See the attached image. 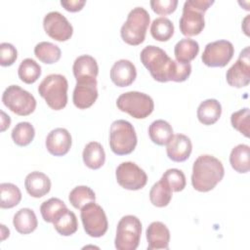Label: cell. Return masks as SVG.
Listing matches in <instances>:
<instances>
[{
	"instance_id": "1",
	"label": "cell",
	"mask_w": 250,
	"mask_h": 250,
	"mask_svg": "<svg viewBox=\"0 0 250 250\" xmlns=\"http://www.w3.org/2000/svg\"><path fill=\"white\" fill-rule=\"evenodd\" d=\"M140 59L151 77L158 82H184L191 73L190 63H184L172 60L167 53L154 45L145 47Z\"/></svg>"
},
{
	"instance_id": "2",
	"label": "cell",
	"mask_w": 250,
	"mask_h": 250,
	"mask_svg": "<svg viewBox=\"0 0 250 250\" xmlns=\"http://www.w3.org/2000/svg\"><path fill=\"white\" fill-rule=\"evenodd\" d=\"M225 169L221 160L213 155L198 156L192 166L191 185L200 192L212 190L224 178Z\"/></svg>"
},
{
	"instance_id": "3",
	"label": "cell",
	"mask_w": 250,
	"mask_h": 250,
	"mask_svg": "<svg viewBox=\"0 0 250 250\" xmlns=\"http://www.w3.org/2000/svg\"><path fill=\"white\" fill-rule=\"evenodd\" d=\"M68 82L62 74L47 75L38 86L39 95L48 106L54 110H61L67 104Z\"/></svg>"
},
{
	"instance_id": "4",
	"label": "cell",
	"mask_w": 250,
	"mask_h": 250,
	"mask_svg": "<svg viewBox=\"0 0 250 250\" xmlns=\"http://www.w3.org/2000/svg\"><path fill=\"white\" fill-rule=\"evenodd\" d=\"M149 21V14L145 8L136 7L132 9L127 16L126 21L121 26V38L129 45H140L146 39Z\"/></svg>"
},
{
	"instance_id": "5",
	"label": "cell",
	"mask_w": 250,
	"mask_h": 250,
	"mask_svg": "<svg viewBox=\"0 0 250 250\" xmlns=\"http://www.w3.org/2000/svg\"><path fill=\"white\" fill-rule=\"evenodd\" d=\"M138 143L137 134L133 125L123 119L111 123L109 130V146L117 155L130 154L136 148Z\"/></svg>"
},
{
	"instance_id": "6",
	"label": "cell",
	"mask_w": 250,
	"mask_h": 250,
	"mask_svg": "<svg viewBox=\"0 0 250 250\" xmlns=\"http://www.w3.org/2000/svg\"><path fill=\"white\" fill-rule=\"evenodd\" d=\"M119 110L128 113L136 119H144L150 115L154 109V103L147 94L130 91L121 94L116 101Z\"/></svg>"
},
{
	"instance_id": "7",
	"label": "cell",
	"mask_w": 250,
	"mask_h": 250,
	"mask_svg": "<svg viewBox=\"0 0 250 250\" xmlns=\"http://www.w3.org/2000/svg\"><path fill=\"white\" fill-rule=\"evenodd\" d=\"M142 223L134 215H126L117 224L114 245L117 250H136L140 244Z\"/></svg>"
},
{
	"instance_id": "8",
	"label": "cell",
	"mask_w": 250,
	"mask_h": 250,
	"mask_svg": "<svg viewBox=\"0 0 250 250\" xmlns=\"http://www.w3.org/2000/svg\"><path fill=\"white\" fill-rule=\"evenodd\" d=\"M2 102L8 109L20 116L29 115L36 108L33 95L19 85L8 86L2 94Z\"/></svg>"
},
{
	"instance_id": "9",
	"label": "cell",
	"mask_w": 250,
	"mask_h": 250,
	"mask_svg": "<svg viewBox=\"0 0 250 250\" xmlns=\"http://www.w3.org/2000/svg\"><path fill=\"white\" fill-rule=\"evenodd\" d=\"M84 230L91 237H101L105 234L108 222L104 209L95 201L84 205L80 213Z\"/></svg>"
},
{
	"instance_id": "10",
	"label": "cell",
	"mask_w": 250,
	"mask_h": 250,
	"mask_svg": "<svg viewBox=\"0 0 250 250\" xmlns=\"http://www.w3.org/2000/svg\"><path fill=\"white\" fill-rule=\"evenodd\" d=\"M234 54V47L228 40H217L205 46L201 56L202 62L210 67L226 66Z\"/></svg>"
},
{
	"instance_id": "11",
	"label": "cell",
	"mask_w": 250,
	"mask_h": 250,
	"mask_svg": "<svg viewBox=\"0 0 250 250\" xmlns=\"http://www.w3.org/2000/svg\"><path fill=\"white\" fill-rule=\"evenodd\" d=\"M115 177L118 185L128 190H139L147 182L146 172L131 161L120 163L116 168Z\"/></svg>"
},
{
	"instance_id": "12",
	"label": "cell",
	"mask_w": 250,
	"mask_h": 250,
	"mask_svg": "<svg viewBox=\"0 0 250 250\" xmlns=\"http://www.w3.org/2000/svg\"><path fill=\"white\" fill-rule=\"evenodd\" d=\"M226 79L229 86L235 88H243L249 84L250 52L248 46L240 52L237 61L228 69Z\"/></svg>"
},
{
	"instance_id": "13",
	"label": "cell",
	"mask_w": 250,
	"mask_h": 250,
	"mask_svg": "<svg viewBox=\"0 0 250 250\" xmlns=\"http://www.w3.org/2000/svg\"><path fill=\"white\" fill-rule=\"evenodd\" d=\"M45 32L56 41H67L73 33V27L67 19L60 12L48 13L43 20Z\"/></svg>"
},
{
	"instance_id": "14",
	"label": "cell",
	"mask_w": 250,
	"mask_h": 250,
	"mask_svg": "<svg viewBox=\"0 0 250 250\" xmlns=\"http://www.w3.org/2000/svg\"><path fill=\"white\" fill-rule=\"evenodd\" d=\"M98 99L97 79H83L76 81L72 101L79 109H86L94 104Z\"/></svg>"
},
{
	"instance_id": "15",
	"label": "cell",
	"mask_w": 250,
	"mask_h": 250,
	"mask_svg": "<svg viewBox=\"0 0 250 250\" xmlns=\"http://www.w3.org/2000/svg\"><path fill=\"white\" fill-rule=\"evenodd\" d=\"M179 26L180 31L185 36L198 35L205 26L204 13L184 5Z\"/></svg>"
},
{
	"instance_id": "16",
	"label": "cell",
	"mask_w": 250,
	"mask_h": 250,
	"mask_svg": "<svg viewBox=\"0 0 250 250\" xmlns=\"http://www.w3.org/2000/svg\"><path fill=\"white\" fill-rule=\"evenodd\" d=\"M72 140L70 133L64 128H56L52 130L46 138L47 150L55 156L65 155L71 146Z\"/></svg>"
},
{
	"instance_id": "17",
	"label": "cell",
	"mask_w": 250,
	"mask_h": 250,
	"mask_svg": "<svg viewBox=\"0 0 250 250\" xmlns=\"http://www.w3.org/2000/svg\"><path fill=\"white\" fill-rule=\"evenodd\" d=\"M137 77L135 64L128 60H119L113 63L110 69L111 81L117 87L130 86Z\"/></svg>"
},
{
	"instance_id": "18",
	"label": "cell",
	"mask_w": 250,
	"mask_h": 250,
	"mask_svg": "<svg viewBox=\"0 0 250 250\" xmlns=\"http://www.w3.org/2000/svg\"><path fill=\"white\" fill-rule=\"evenodd\" d=\"M192 150L190 139L184 134H176L167 144L166 153L169 159L175 162L186 161Z\"/></svg>"
},
{
	"instance_id": "19",
	"label": "cell",
	"mask_w": 250,
	"mask_h": 250,
	"mask_svg": "<svg viewBox=\"0 0 250 250\" xmlns=\"http://www.w3.org/2000/svg\"><path fill=\"white\" fill-rule=\"evenodd\" d=\"M147 249H168L170 242V231L166 225L161 222H152L146 230Z\"/></svg>"
},
{
	"instance_id": "20",
	"label": "cell",
	"mask_w": 250,
	"mask_h": 250,
	"mask_svg": "<svg viewBox=\"0 0 250 250\" xmlns=\"http://www.w3.org/2000/svg\"><path fill=\"white\" fill-rule=\"evenodd\" d=\"M24 187L30 196L40 198L50 191L51 180L46 174L39 171H34L25 177Z\"/></svg>"
},
{
	"instance_id": "21",
	"label": "cell",
	"mask_w": 250,
	"mask_h": 250,
	"mask_svg": "<svg viewBox=\"0 0 250 250\" xmlns=\"http://www.w3.org/2000/svg\"><path fill=\"white\" fill-rule=\"evenodd\" d=\"M73 75L78 80L96 79L99 73L97 61L90 55H82L75 59L72 66Z\"/></svg>"
},
{
	"instance_id": "22",
	"label": "cell",
	"mask_w": 250,
	"mask_h": 250,
	"mask_svg": "<svg viewBox=\"0 0 250 250\" xmlns=\"http://www.w3.org/2000/svg\"><path fill=\"white\" fill-rule=\"evenodd\" d=\"M196 114L200 123L203 125H212L221 117L222 105L215 99H207L200 103Z\"/></svg>"
},
{
	"instance_id": "23",
	"label": "cell",
	"mask_w": 250,
	"mask_h": 250,
	"mask_svg": "<svg viewBox=\"0 0 250 250\" xmlns=\"http://www.w3.org/2000/svg\"><path fill=\"white\" fill-rule=\"evenodd\" d=\"M13 225L19 233L28 234L36 229L38 221L33 210L29 208H21L14 215Z\"/></svg>"
},
{
	"instance_id": "24",
	"label": "cell",
	"mask_w": 250,
	"mask_h": 250,
	"mask_svg": "<svg viewBox=\"0 0 250 250\" xmlns=\"http://www.w3.org/2000/svg\"><path fill=\"white\" fill-rule=\"evenodd\" d=\"M84 164L93 170L100 169L105 161V153L103 146L98 142L88 143L82 153Z\"/></svg>"
},
{
	"instance_id": "25",
	"label": "cell",
	"mask_w": 250,
	"mask_h": 250,
	"mask_svg": "<svg viewBox=\"0 0 250 250\" xmlns=\"http://www.w3.org/2000/svg\"><path fill=\"white\" fill-rule=\"evenodd\" d=\"M148 136L157 146H165L174 136L172 126L163 119L153 121L148 127Z\"/></svg>"
},
{
	"instance_id": "26",
	"label": "cell",
	"mask_w": 250,
	"mask_h": 250,
	"mask_svg": "<svg viewBox=\"0 0 250 250\" xmlns=\"http://www.w3.org/2000/svg\"><path fill=\"white\" fill-rule=\"evenodd\" d=\"M250 147L248 145L240 144L234 146L229 155V163L237 173H247L250 169Z\"/></svg>"
},
{
	"instance_id": "27",
	"label": "cell",
	"mask_w": 250,
	"mask_h": 250,
	"mask_svg": "<svg viewBox=\"0 0 250 250\" xmlns=\"http://www.w3.org/2000/svg\"><path fill=\"white\" fill-rule=\"evenodd\" d=\"M53 224L57 232L62 236H69L75 233L78 229L76 215L67 208L60 213Z\"/></svg>"
},
{
	"instance_id": "28",
	"label": "cell",
	"mask_w": 250,
	"mask_h": 250,
	"mask_svg": "<svg viewBox=\"0 0 250 250\" xmlns=\"http://www.w3.org/2000/svg\"><path fill=\"white\" fill-rule=\"evenodd\" d=\"M199 52V44L197 41L190 38H184L180 40L174 48V55L176 61L184 63H188L196 58Z\"/></svg>"
},
{
	"instance_id": "29",
	"label": "cell",
	"mask_w": 250,
	"mask_h": 250,
	"mask_svg": "<svg viewBox=\"0 0 250 250\" xmlns=\"http://www.w3.org/2000/svg\"><path fill=\"white\" fill-rule=\"evenodd\" d=\"M172 192L173 191L168 184L163 179H160L151 187L149 190L150 202L156 207H165L172 199Z\"/></svg>"
},
{
	"instance_id": "30",
	"label": "cell",
	"mask_w": 250,
	"mask_h": 250,
	"mask_svg": "<svg viewBox=\"0 0 250 250\" xmlns=\"http://www.w3.org/2000/svg\"><path fill=\"white\" fill-rule=\"evenodd\" d=\"M35 57L46 64H52L57 62L62 56V51L59 46L54 43L42 41L36 44L34 47Z\"/></svg>"
},
{
	"instance_id": "31",
	"label": "cell",
	"mask_w": 250,
	"mask_h": 250,
	"mask_svg": "<svg viewBox=\"0 0 250 250\" xmlns=\"http://www.w3.org/2000/svg\"><path fill=\"white\" fill-rule=\"evenodd\" d=\"M21 200L20 188L12 183H2L0 185V207L10 209L17 206Z\"/></svg>"
},
{
	"instance_id": "32",
	"label": "cell",
	"mask_w": 250,
	"mask_h": 250,
	"mask_svg": "<svg viewBox=\"0 0 250 250\" xmlns=\"http://www.w3.org/2000/svg\"><path fill=\"white\" fill-rule=\"evenodd\" d=\"M150 34L157 41H168L174 34V24L165 17L156 18L151 22Z\"/></svg>"
},
{
	"instance_id": "33",
	"label": "cell",
	"mask_w": 250,
	"mask_h": 250,
	"mask_svg": "<svg viewBox=\"0 0 250 250\" xmlns=\"http://www.w3.org/2000/svg\"><path fill=\"white\" fill-rule=\"evenodd\" d=\"M18 75L22 82L26 84H32L40 77L41 66L30 58L24 59L19 65Z\"/></svg>"
},
{
	"instance_id": "34",
	"label": "cell",
	"mask_w": 250,
	"mask_h": 250,
	"mask_svg": "<svg viewBox=\"0 0 250 250\" xmlns=\"http://www.w3.org/2000/svg\"><path fill=\"white\" fill-rule=\"evenodd\" d=\"M68 200L75 209L81 210L84 205L96 200V194L91 188L87 186H78L69 192Z\"/></svg>"
},
{
	"instance_id": "35",
	"label": "cell",
	"mask_w": 250,
	"mask_h": 250,
	"mask_svg": "<svg viewBox=\"0 0 250 250\" xmlns=\"http://www.w3.org/2000/svg\"><path fill=\"white\" fill-rule=\"evenodd\" d=\"M12 139L19 146H28L35 136L34 127L29 122H20L12 130Z\"/></svg>"
},
{
	"instance_id": "36",
	"label": "cell",
	"mask_w": 250,
	"mask_h": 250,
	"mask_svg": "<svg viewBox=\"0 0 250 250\" xmlns=\"http://www.w3.org/2000/svg\"><path fill=\"white\" fill-rule=\"evenodd\" d=\"M65 208L67 207L62 200L57 197H52L41 204L40 213L45 222L53 223L60 213Z\"/></svg>"
},
{
	"instance_id": "37",
	"label": "cell",
	"mask_w": 250,
	"mask_h": 250,
	"mask_svg": "<svg viewBox=\"0 0 250 250\" xmlns=\"http://www.w3.org/2000/svg\"><path fill=\"white\" fill-rule=\"evenodd\" d=\"M230 122L235 130H237L246 138L249 137L250 110L248 107H244L233 112L230 115Z\"/></svg>"
},
{
	"instance_id": "38",
	"label": "cell",
	"mask_w": 250,
	"mask_h": 250,
	"mask_svg": "<svg viewBox=\"0 0 250 250\" xmlns=\"http://www.w3.org/2000/svg\"><path fill=\"white\" fill-rule=\"evenodd\" d=\"M161 179H163L168 184L172 191L179 192L186 188V176L183 171L177 168H171L166 170L162 175Z\"/></svg>"
},
{
	"instance_id": "39",
	"label": "cell",
	"mask_w": 250,
	"mask_h": 250,
	"mask_svg": "<svg viewBox=\"0 0 250 250\" xmlns=\"http://www.w3.org/2000/svg\"><path fill=\"white\" fill-rule=\"evenodd\" d=\"M18 58L17 49L11 43L3 42L0 44V64L2 66L12 65Z\"/></svg>"
},
{
	"instance_id": "40",
	"label": "cell",
	"mask_w": 250,
	"mask_h": 250,
	"mask_svg": "<svg viewBox=\"0 0 250 250\" xmlns=\"http://www.w3.org/2000/svg\"><path fill=\"white\" fill-rule=\"evenodd\" d=\"M149 4L154 13L166 16L172 14L176 10L178 0H151Z\"/></svg>"
},
{
	"instance_id": "41",
	"label": "cell",
	"mask_w": 250,
	"mask_h": 250,
	"mask_svg": "<svg viewBox=\"0 0 250 250\" xmlns=\"http://www.w3.org/2000/svg\"><path fill=\"white\" fill-rule=\"evenodd\" d=\"M214 4L213 0H188L185 2L184 5L198 10L202 13H205L210 6Z\"/></svg>"
},
{
	"instance_id": "42",
	"label": "cell",
	"mask_w": 250,
	"mask_h": 250,
	"mask_svg": "<svg viewBox=\"0 0 250 250\" xmlns=\"http://www.w3.org/2000/svg\"><path fill=\"white\" fill-rule=\"evenodd\" d=\"M86 4L85 0H62L61 5L68 12H78Z\"/></svg>"
},
{
	"instance_id": "43",
	"label": "cell",
	"mask_w": 250,
	"mask_h": 250,
	"mask_svg": "<svg viewBox=\"0 0 250 250\" xmlns=\"http://www.w3.org/2000/svg\"><path fill=\"white\" fill-rule=\"evenodd\" d=\"M1 131L4 132L7 128H9L10 124H11V118L9 115H7L3 110L1 111Z\"/></svg>"
},
{
	"instance_id": "44",
	"label": "cell",
	"mask_w": 250,
	"mask_h": 250,
	"mask_svg": "<svg viewBox=\"0 0 250 250\" xmlns=\"http://www.w3.org/2000/svg\"><path fill=\"white\" fill-rule=\"evenodd\" d=\"M10 230L4 225H1V240L3 241L6 237H9Z\"/></svg>"
},
{
	"instance_id": "45",
	"label": "cell",
	"mask_w": 250,
	"mask_h": 250,
	"mask_svg": "<svg viewBox=\"0 0 250 250\" xmlns=\"http://www.w3.org/2000/svg\"><path fill=\"white\" fill-rule=\"evenodd\" d=\"M249 21V15H247V17L244 19L243 23H242V26H244L245 24H246V25H248V23H247V21ZM243 30H244V32H245V34H246V35H249V34H248V29H247V28H245V27H244V28H243Z\"/></svg>"
}]
</instances>
